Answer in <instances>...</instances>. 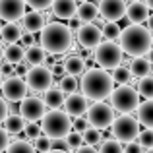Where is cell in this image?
I'll list each match as a JSON object with an SVG mask.
<instances>
[{"label": "cell", "mask_w": 153, "mask_h": 153, "mask_svg": "<svg viewBox=\"0 0 153 153\" xmlns=\"http://www.w3.org/2000/svg\"><path fill=\"white\" fill-rule=\"evenodd\" d=\"M118 45L122 49L124 54L128 56H146L151 51V29L149 27H143L142 23H132V25L120 29L118 35Z\"/></svg>", "instance_id": "1"}, {"label": "cell", "mask_w": 153, "mask_h": 153, "mask_svg": "<svg viewBox=\"0 0 153 153\" xmlns=\"http://www.w3.org/2000/svg\"><path fill=\"white\" fill-rule=\"evenodd\" d=\"M78 87L87 97V101H105L108 97V93H111V89L114 87V82H112L108 70H105V68H89Z\"/></svg>", "instance_id": "2"}, {"label": "cell", "mask_w": 153, "mask_h": 153, "mask_svg": "<svg viewBox=\"0 0 153 153\" xmlns=\"http://www.w3.org/2000/svg\"><path fill=\"white\" fill-rule=\"evenodd\" d=\"M41 47L49 54H64L72 47V29L60 22L45 23L41 29Z\"/></svg>", "instance_id": "3"}, {"label": "cell", "mask_w": 153, "mask_h": 153, "mask_svg": "<svg viewBox=\"0 0 153 153\" xmlns=\"http://www.w3.org/2000/svg\"><path fill=\"white\" fill-rule=\"evenodd\" d=\"M41 132L49 138H64L72 130V120L66 112L58 108H51L49 112L41 116Z\"/></svg>", "instance_id": "4"}, {"label": "cell", "mask_w": 153, "mask_h": 153, "mask_svg": "<svg viewBox=\"0 0 153 153\" xmlns=\"http://www.w3.org/2000/svg\"><path fill=\"white\" fill-rule=\"evenodd\" d=\"M93 49H95V54H93L95 62L101 68H105V70H112L114 66L122 64V60H124V56H122L124 52L120 49V45H116L114 41H107V39L103 41L101 39Z\"/></svg>", "instance_id": "5"}, {"label": "cell", "mask_w": 153, "mask_h": 153, "mask_svg": "<svg viewBox=\"0 0 153 153\" xmlns=\"http://www.w3.org/2000/svg\"><path fill=\"white\" fill-rule=\"evenodd\" d=\"M108 97H111V107L116 108L118 112H132V111H136V107L140 103L138 89H134L128 83H120L116 89L112 87Z\"/></svg>", "instance_id": "6"}, {"label": "cell", "mask_w": 153, "mask_h": 153, "mask_svg": "<svg viewBox=\"0 0 153 153\" xmlns=\"http://www.w3.org/2000/svg\"><path fill=\"white\" fill-rule=\"evenodd\" d=\"M111 132H112V138H116L118 142L126 143L130 142V140H136V136H138L140 132V122L134 118V116H130V112H120L118 118H112L111 122Z\"/></svg>", "instance_id": "7"}, {"label": "cell", "mask_w": 153, "mask_h": 153, "mask_svg": "<svg viewBox=\"0 0 153 153\" xmlns=\"http://www.w3.org/2000/svg\"><path fill=\"white\" fill-rule=\"evenodd\" d=\"M85 114H87L89 126L97 128V130H107L111 126L112 118H114V108L103 101H95L91 107H87Z\"/></svg>", "instance_id": "8"}, {"label": "cell", "mask_w": 153, "mask_h": 153, "mask_svg": "<svg viewBox=\"0 0 153 153\" xmlns=\"http://www.w3.org/2000/svg\"><path fill=\"white\" fill-rule=\"evenodd\" d=\"M52 74L49 66H43V64H33V68H29L25 74V83L27 89L35 91V93H43L45 89H49L52 85Z\"/></svg>", "instance_id": "9"}, {"label": "cell", "mask_w": 153, "mask_h": 153, "mask_svg": "<svg viewBox=\"0 0 153 153\" xmlns=\"http://www.w3.org/2000/svg\"><path fill=\"white\" fill-rule=\"evenodd\" d=\"M0 89H2V95H4L6 101L18 103L27 95V83H25V79H23L22 76L12 74V76H8L6 79H2Z\"/></svg>", "instance_id": "10"}, {"label": "cell", "mask_w": 153, "mask_h": 153, "mask_svg": "<svg viewBox=\"0 0 153 153\" xmlns=\"http://www.w3.org/2000/svg\"><path fill=\"white\" fill-rule=\"evenodd\" d=\"M47 112V105L39 97H23L19 101V114L25 120H41V116Z\"/></svg>", "instance_id": "11"}, {"label": "cell", "mask_w": 153, "mask_h": 153, "mask_svg": "<svg viewBox=\"0 0 153 153\" xmlns=\"http://www.w3.org/2000/svg\"><path fill=\"white\" fill-rule=\"evenodd\" d=\"M101 39H103L101 27H99L95 22L82 23V25L78 27V43L83 47V49H93Z\"/></svg>", "instance_id": "12"}, {"label": "cell", "mask_w": 153, "mask_h": 153, "mask_svg": "<svg viewBox=\"0 0 153 153\" xmlns=\"http://www.w3.org/2000/svg\"><path fill=\"white\" fill-rule=\"evenodd\" d=\"M97 10L105 22H118L124 18L126 0H99Z\"/></svg>", "instance_id": "13"}, {"label": "cell", "mask_w": 153, "mask_h": 153, "mask_svg": "<svg viewBox=\"0 0 153 153\" xmlns=\"http://www.w3.org/2000/svg\"><path fill=\"white\" fill-rule=\"evenodd\" d=\"M68 97H64L62 101V107H64V112H66L68 116H83L87 111V107H89V101H87V97L83 93H76V91H72V93H66Z\"/></svg>", "instance_id": "14"}, {"label": "cell", "mask_w": 153, "mask_h": 153, "mask_svg": "<svg viewBox=\"0 0 153 153\" xmlns=\"http://www.w3.org/2000/svg\"><path fill=\"white\" fill-rule=\"evenodd\" d=\"M25 12V0H0V19L19 22Z\"/></svg>", "instance_id": "15"}, {"label": "cell", "mask_w": 153, "mask_h": 153, "mask_svg": "<svg viewBox=\"0 0 153 153\" xmlns=\"http://www.w3.org/2000/svg\"><path fill=\"white\" fill-rule=\"evenodd\" d=\"M19 19H22V25H23L22 29L29 31V33H37L45 25V16L41 14V10H33V8L29 12H23V16Z\"/></svg>", "instance_id": "16"}, {"label": "cell", "mask_w": 153, "mask_h": 153, "mask_svg": "<svg viewBox=\"0 0 153 153\" xmlns=\"http://www.w3.org/2000/svg\"><path fill=\"white\" fill-rule=\"evenodd\" d=\"M124 16L128 18L130 23H143L149 18V8L142 2V0H132L124 10Z\"/></svg>", "instance_id": "17"}, {"label": "cell", "mask_w": 153, "mask_h": 153, "mask_svg": "<svg viewBox=\"0 0 153 153\" xmlns=\"http://www.w3.org/2000/svg\"><path fill=\"white\" fill-rule=\"evenodd\" d=\"M76 6H78L76 0H52L51 4L52 14L60 19H70L72 16H76Z\"/></svg>", "instance_id": "18"}, {"label": "cell", "mask_w": 153, "mask_h": 153, "mask_svg": "<svg viewBox=\"0 0 153 153\" xmlns=\"http://www.w3.org/2000/svg\"><path fill=\"white\" fill-rule=\"evenodd\" d=\"M128 70H130V76H134L136 79L142 78V76L151 74V60H149V54H146V56H134V60L130 62Z\"/></svg>", "instance_id": "19"}, {"label": "cell", "mask_w": 153, "mask_h": 153, "mask_svg": "<svg viewBox=\"0 0 153 153\" xmlns=\"http://www.w3.org/2000/svg\"><path fill=\"white\" fill-rule=\"evenodd\" d=\"M76 18L79 19L82 23H87V22H95L99 18V10L95 4L87 2V0H82V2L76 6Z\"/></svg>", "instance_id": "20"}, {"label": "cell", "mask_w": 153, "mask_h": 153, "mask_svg": "<svg viewBox=\"0 0 153 153\" xmlns=\"http://www.w3.org/2000/svg\"><path fill=\"white\" fill-rule=\"evenodd\" d=\"M62 68H64L66 74L78 78V76H82L83 72H85V60H83V56H79V54H72V56H68V58L64 60Z\"/></svg>", "instance_id": "21"}, {"label": "cell", "mask_w": 153, "mask_h": 153, "mask_svg": "<svg viewBox=\"0 0 153 153\" xmlns=\"http://www.w3.org/2000/svg\"><path fill=\"white\" fill-rule=\"evenodd\" d=\"M138 122L146 128H153V101L146 99L143 103H138Z\"/></svg>", "instance_id": "22"}, {"label": "cell", "mask_w": 153, "mask_h": 153, "mask_svg": "<svg viewBox=\"0 0 153 153\" xmlns=\"http://www.w3.org/2000/svg\"><path fill=\"white\" fill-rule=\"evenodd\" d=\"M23 60H25L27 64H43L47 60V52L43 49L41 45H27L25 52H23Z\"/></svg>", "instance_id": "23"}, {"label": "cell", "mask_w": 153, "mask_h": 153, "mask_svg": "<svg viewBox=\"0 0 153 153\" xmlns=\"http://www.w3.org/2000/svg\"><path fill=\"white\" fill-rule=\"evenodd\" d=\"M4 124V130L8 134H19L23 132V126H25V120L22 118V114H16V112H8L6 118L2 120Z\"/></svg>", "instance_id": "24"}, {"label": "cell", "mask_w": 153, "mask_h": 153, "mask_svg": "<svg viewBox=\"0 0 153 153\" xmlns=\"http://www.w3.org/2000/svg\"><path fill=\"white\" fill-rule=\"evenodd\" d=\"M22 35V27L16 22H8L6 25H0V37L4 43H18Z\"/></svg>", "instance_id": "25"}, {"label": "cell", "mask_w": 153, "mask_h": 153, "mask_svg": "<svg viewBox=\"0 0 153 153\" xmlns=\"http://www.w3.org/2000/svg\"><path fill=\"white\" fill-rule=\"evenodd\" d=\"M23 52H25V49L19 43H8L6 49H2V58L12 64H18L23 60Z\"/></svg>", "instance_id": "26"}, {"label": "cell", "mask_w": 153, "mask_h": 153, "mask_svg": "<svg viewBox=\"0 0 153 153\" xmlns=\"http://www.w3.org/2000/svg\"><path fill=\"white\" fill-rule=\"evenodd\" d=\"M43 93H45V97H43V103H45L49 108H58V107H62L64 93L58 89V87H54V89H52V85H51L49 89H45Z\"/></svg>", "instance_id": "27"}, {"label": "cell", "mask_w": 153, "mask_h": 153, "mask_svg": "<svg viewBox=\"0 0 153 153\" xmlns=\"http://www.w3.org/2000/svg\"><path fill=\"white\" fill-rule=\"evenodd\" d=\"M138 93L143 99H153V78L149 74L138 78Z\"/></svg>", "instance_id": "28"}, {"label": "cell", "mask_w": 153, "mask_h": 153, "mask_svg": "<svg viewBox=\"0 0 153 153\" xmlns=\"http://www.w3.org/2000/svg\"><path fill=\"white\" fill-rule=\"evenodd\" d=\"M78 78L76 76H70V74H66L64 76L62 74V78H60V82H58V89L62 91L64 95L66 93H72V91H78Z\"/></svg>", "instance_id": "29"}, {"label": "cell", "mask_w": 153, "mask_h": 153, "mask_svg": "<svg viewBox=\"0 0 153 153\" xmlns=\"http://www.w3.org/2000/svg\"><path fill=\"white\" fill-rule=\"evenodd\" d=\"M111 78H112V82H114V83H118V85H120V83H128L132 76H130V70H128L126 66H120V64H118V66L112 68Z\"/></svg>", "instance_id": "30"}, {"label": "cell", "mask_w": 153, "mask_h": 153, "mask_svg": "<svg viewBox=\"0 0 153 153\" xmlns=\"http://www.w3.org/2000/svg\"><path fill=\"white\" fill-rule=\"evenodd\" d=\"M101 33L107 41H116L120 35V25L116 22H105V27H101Z\"/></svg>", "instance_id": "31"}, {"label": "cell", "mask_w": 153, "mask_h": 153, "mask_svg": "<svg viewBox=\"0 0 153 153\" xmlns=\"http://www.w3.org/2000/svg\"><path fill=\"white\" fill-rule=\"evenodd\" d=\"M82 140L85 143H89V146H99V142H101V132L97 130V128H93V126H87L85 130L82 132Z\"/></svg>", "instance_id": "32"}, {"label": "cell", "mask_w": 153, "mask_h": 153, "mask_svg": "<svg viewBox=\"0 0 153 153\" xmlns=\"http://www.w3.org/2000/svg\"><path fill=\"white\" fill-rule=\"evenodd\" d=\"M136 142H138L140 147H143V149H151V147H153V130H151V128H146V130L138 132Z\"/></svg>", "instance_id": "33"}, {"label": "cell", "mask_w": 153, "mask_h": 153, "mask_svg": "<svg viewBox=\"0 0 153 153\" xmlns=\"http://www.w3.org/2000/svg\"><path fill=\"white\" fill-rule=\"evenodd\" d=\"M101 143V142H99ZM99 149L103 153H118L122 151V142H118L116 138H111V140H105V142L99 146Z\"/></svg>", "instance_id": "34"}, {"label": "cell", "mask_w": 153, "mask_h": 153, "mask_svg": "<svg viewBox=\"0 0 153 153\" xmlns=\"http://www.w3.org/2000/svg\"><path fill=\"white\" fill-rule=\"evenodd\" d=\"M64 140H66V143H68V149H72V151H76L79 146L83 143V140H82V134L79 132H74V130H70L66 136H64Z\"/></svg>", "instance_id": "35"}, {"label": "cell", "mask_w": 153, "mask_h": 153, "mask_svg": "<svg viewBox=\"0 0 153 153\" xmlns=\"http://www.w3.org/2000/svg\"><path fill=\"white\" fill-rule=\"evenodd\" d=\"M23 132H25L27 140H35L41 134V124H37V120H27L25 126H23Z\"/></svg>", "instance_id": "36"}, {"label": "cell", "mask_w": 153, "mask_h": 153, "mask_svg": "<svg viewBox=\"0 0 153 153\" xmlns=\"http://www.w3.org/2000/svg\"><path fill=\"white\" fill-rule=\"evenodd\" d=\"M6 149L8 151H31V149H33V146H31L29 140H16V142L8 143Z\"/></svg>", "instance_id": "37"}, {"label": "cell", "mask_w": 153, "mask_h": 153, "mask_svg": "<svg viewBox=\"0 0 153 153\" xmlns=\"http://www.w3.org/2000/svg\"><path fill=\"white\" fill-rule=\"evenodd\" d=\"M33 142H35L33 149H37V151H51V138L49 136H41L39 134Z\"/></svg>", "instance_id": "38"}, {"label": "cell", "mask_w": 153, "mask_h": 153, "mask_svg": "<svg viewBox=\"0 0 153 153\" xmlns=\"http://www.w3.org/2000/svg\"><path fill=\"white\" fill-rule=\"evenodd\" d=\"M25 4H29V8H33V10H47V8H51L52 0H25Z\"/></svg>", "instance_id": "39"}, {"label": "cell", "mask_w": 153, "mask_h": 153, "mask_svg": "<svg viewBox=\"0 0 153 153\" xmlns=\"http://www.w3.org/2000/svg\"><path fill=\"white\" fill-rule=\"evenodd\" d=\"M87 126H89V122H87L85 118H82V116H76V120L72 122V130H74V132H79V134H82Z\"/></svg>", "instance_id": "40"}, {"label": "cell", "mask_w": 153, "mask_h": 153, "mask_svg": "<svg viewBox=\"0 0 153 153\" xmlns=\"http://www.w3.org/2000/svg\"><path fill=\"white\" fill-rule=\"evenodd\" d=\"M14 74V64L12 62H8V60H0V76L2 78H8V76H12Z\"/></svg>", "instance_id": "41"}, {"label": "cell", "mask_w": 153, "mask_h": 153, "mask_svg": "<svg viewBox=\"0 0 153 153\" xmlns=\"http://www.w3.org/2000/svg\"><path fill=\"white\" fill-rule=\"evenodd\" d=\"M142 147H140V143L136 142V140H130V142H126V143H122V151H126V153H138Z\"/></svg>", "instance_id": "42"}, {"label": "cell", "mask_w": 153, "mask_h": 153, "mask_svg": "<svg viewBox=\"0 0 153 153\" xmlns=\"http://www.w3.org/2000/svg\"><path fill=\"white\" fill-rule=\"evenodd\" d=\"M51 149H68V143L64 138H51Z\"/></svg>", "instance_id": "43"}, {"label": "cell", "mask_w": 153, "mask_h": 153, "mask_svg": "<svg viewBox=\"0 0 153 153\" xmlns=\"http://www.w3.org/2000/svg\"><path fill=\"white\" fill-rule=\"evenodd\" d=\"M10 143V138H8V132L4 128H0V151H4Z\"/></svg>", "instance_id": "44"}, {"label": "cell", "mask_w": 153, "mask_h": 153, "mask_svg": "<svg viewBox=\"0 0 153 153\" xmlns=\"http://www.w3.org/2000/svg\"><path fill=\"white\" fill-rule=\"evenodd\" d=\"M6 114H8V103H6V99L0 97V124H2L4 118H6Z\"/></svg>", "instance_id": "45"}, {"label": "cell", "mask_w": 153, "mask_h": 153, "mask_svg": "<svg viewBox=\"0 0 153 153\" xmlns=\"http://www.w3.org/2000/svg\"><path fill=\"white\" fill-rule=\"evenodd\" d=\"M142 2H143V4H146V6H147V8H149V10H151V8H153V0H142Z\"/></svg>", "instance_id": "46"}, {"label": "cell", "mask_w": 153, "mask_h": 153, "mask_svg": "<svg viewBox=\"0 0 153 153\" xmlns=\"http://www.w3.org/2000/svg\"><path fill=\"white\" fill-rule=\"evenodd\" d=\"M0 60H2V45H0Z\"/></svg>", "instance_id": "47"}, {"label": "cell", "mask_w": 153, "mask_h": 153, "mask_svg": "<svg viewBox=\"0 0 153 153\" xmlns=\"http://www.w3.org/2000/svg\"><path fill=\"white\" fill-rule=\"evenodd\" d=\"M2 79H4V78H2V76H0V83H2Z\"/></svg>", "instance_id": "48"}, {"label": "cell", "mask_w": 153, "mask_h": 153, "mask_svg": "<svg viewBox=\"0 0 153 153\" xmlns=\"http://www.w3.org/2000/svg\"><path fill=\"white\" fill-rule=\"evenodd\" d=\"M76 2H82V0H76Z\"/></svg>", "instance_id": "49"}]
</instances>
